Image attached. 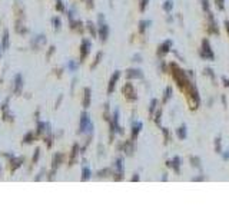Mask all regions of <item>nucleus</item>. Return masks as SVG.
<instances>
[{"instance_id": "obj_28", "label": "nucleus", "mask_w": 229, "mask_h": 215, "mask_svg": "<svg viewBox=\"0 0 229 215\" xmlns=\"http://www.w3.org/2000/svg\"><path fill=\"white\" fill-rule=\"evenodd\" d=\"M146 25H151V22H140V32H143L145 29H146Z\"/></svg>"}, {"instance_id": "obj_11", "label": "nucleus", "mask_w": 229, "mask_h": 215, "mask_svg": "<svg viewBox=\"0 0 229 215\" xmlns=\"http://www.w3.org/2000/svg\"><path fill=\"white\" fill-rule=\"evenodd\" d=\"M22 162H23V158H12V172H14V171L19 168L20 165H22Z\"/></svg>"}, {"instance_id": "obj_24", "label": "nucleus", "mask_w": 229, "mask_h": 215, "mask_svg": "<svg viewBox=\"0 0 229 215\" xmlns=\"http://www.w3.org/2000/svg\"><path fill=\"white\" fill-rule=\"evenodd\" d=\"M170 93H172V88H166V92H165V99H163V102H166L168 99L170 98Z\"/></svg>"}, {"instance_id": "obj_15", "label": "nucleus", "mask_w": 229, "mask_h": 215, "mask_svg": "<svg viewBox=\"0 0 229 215\" xmlns=\"http://www.w3.org/2000/svg\"><path fill=\"white\" fill-rule=\"evenodd\" d=\"M89 178H90V169L87 166H85L82 171V181H87Z\"/></svg>"}, {"instance_id": "obj_10", "label": "nucleus", "mask_w": 229, "mask_h": 215, "mask_svg": "<svg viewBox=\"0 0 229 215\" xmlns=\"http://www.w3.org/2000/svg\"><path fill=\"white\" fill-rule=\"evenodd\" d=\"M62 154H56V155H54V157H53V172H54V171L57 169V168H59V165H60V161H62Z\"/></svg>"}, {"instance_id": "obj_29", "label": "nucleus", "mask_w": 229, "mask_h": 215, "mask_svg": "<svg viewBox=\"0 0 229 215\" xmlns=\"http://www.w3.org/2000/svg\"><path fill=\"white\" fill-rule=\"evenodd\" d=\"M156 103H157L156 99H152V102H151V113L155 111V108H156Z\"/></svg>"}, {"instance_id": "obj_5", "label": "nucleus", "mask_w": 229, "mask_h": 215, "mask_svg": "<svg viewBox=\"0 0 229 215\" xmlns=\"http://www.w3.org/2000/svg\"><path fill=\"white\" fill-rule=\"evenodd\" d=\"M123 93L128 96L129 99H136V95H135V89H133V86L132 83H126L123 88Z\"/></svg>"}, {"instance_id": "obj_26", "label": "nucleus", "mask_w": 229, "mask_h": 215, "mask_svg": "<svg viewBox=\"0 0 229 215\" xmlns=\"http://www.w3.org/2000/svg\"><path fill=\"white\" fill-rule=\"evenodd\" d=\"M39 155H40V149H36L34 151V157H33V163H36L39 161Z\"/></svg>"}, {"instance_id": "obj_25", "label": "nucleus", "mask_w": 229, "mask_h": 215, "mask_svg": "<svg viewBox=\"0 0 229 215\" xmlns=\"http://www.w3.org/2000/svg\"><path fill=\"white\" fill-rule=\"evenodd\" d=\"M52 22L54 23V27H56V29H60V25H62V23H60V19H59V17H53Z\"/></svg>"}, {"instance_id": "obj_32", "label": "nucleus", "mask_w": 229, "mask_h": 215, "mask_svg": "<svg viewBox=\"0 0 229 215\" xmlns=\"http://www.w3.org/2000/svg\"><path fill=\"white\" fill-rule=\"evenodd\" d=\"M226 27H228V30H229V22H226Z\"/></svg>"}, {"instance_id": "obj_18", "label": "nucleus", "mask_w": 229, "mask_h": 215, "mask_svg": "<svg viewBox=\"0 0 229 215\" xmlns=\"http://www.w3.org/2000/svg\"><path fill=\"white\" fill-rule=\"evenodd\" d=\"M179 163H181V159H179V157H175V158H173V163L169 162V166H170V165H173L175 171H176V172H179Z\"/></svg>"}, {"instance_id": "obj_21", "label": "nucleus", "mask_w": 229, "mask_h": 215, "mask_svg": "<svg viewBox=\"0 0 229 215\" xmlns=\"http://www.w3.org/2000/svg\"><path fill=\"white\" fill-rule=\"evenodd\" d=\"M23 142H25V143L33 142V133H32V132H27L26 135H25V138H23Z\"/></svg>"}, {"instance_id": "obj_13", "label": "nucleus", "mask_w": 229, "mask_h": 215, "mask_svg": "<svg viewBox=\"0 0 229 215\" xmlns=\"http://www.w3.org/2000/svg\"><path fill=\"white\" fill-rule=\"evenodd\" d=\"M1 47H3V50H7V47H9V32H7V30H4V33H3Z\"/></svg>"}, {"instance_id": "obj_4", "label": "nucleus", "mask_w": 229, "mask_h": 215, "mask_svg": "<svg viewBox=\"0 0 229 215\" xmlns=\"http://www.w3.org/2000/svg\"><path fill=\"white\" fill-rule=\"evenodd\" d=\"M119 76H120V72L116 70L115 73H113V76L110 78V80H109V86H107V93H112L113 92V89H115V85H116V82H118Z\"/></svg>"}, {"instance_id": "obj_1", "label": "nucleus", "mask_w": 229, "mask_h": 215, "mask_svg": "<svg viewBox=\"0 0 229 215\" xmlns=\"http://www.w3.org/2000/svg\"><path fill=\"white\" fill-rule=\"evenodd\" d=\"M93 129V125L90 122V118L87 115V112H82V115H80V128H79V133H83L86 130H89L92 132Z\"/></svg>"}, {"instance_id": "obj_14", "label": "nucleus", "mask_w": 229, "mask_h": 215, "mask_svg": "<svg viewBox=\"0 0 229 215\" xmlns=\"http://www.w3.org/2000/svg\"><path fill=\"white\" fill-rule=\"evenodd\" d=\"M170 45H172V42H170V40H166L163 45L160 46V50H159V53H162V55H163V53H168V52H169Z\"/></svg>"}, {"instance_id": "obj_27", "label": "nucleus", "mask_w": 229, "mask_h": 215, "mask_svg": "<svg viewBox=\"0 0 229 215\" xmlns=\"http://www.w3.org/2000/svg\"><path fill=\"white\" fill-rule=\"evenodd\" d=\"M100 59H102V52L98 53V56H96V60H95V63H93V66H92L93 69H95V67H96V65H98L99 62H100Z\"/></svg>"}, {"instance_id": "obj_9", "label": "nucleus", "mask_w": 229, "mask_h": 215, "mask_svg": "<svg viewBox=\"0 0 229 215\" xmlns=\"http://www.w3.org/2000/svg\"><path fill=\"white\" fill-rule=\"evenodd\" d=\"M126 75H128V78L129 79H135V78H142V76H143V75H142V72L139 70V69H129V70H128V73H126Z\"/></svg>"}, {"instance_id": "obj_7", "label": "nucleus", "mask_w": 229, "mask_h": 215, "mask_svg": "<svg viewBox=\"0 0 229 215\" xmlns=\"http://www.w3.org/2000/svg\"><path fill=\"white\" fill-rule=\"evenodd\" d=\"M22 88H23V78H22V75H16L14 76V92L20 93Z\"/></svg>"}, {"instance_id": "obj_12", "label": "nucleus", "mask_w": 229, "mask_h": 215, "mask_svg": "<svg viewBox=\"0 0 229 215\" xmlns=\"http://www.w3.org/2000/svg\"><path fill=\"white\" fill-rule=\"evenodd\" d=\"M140 129H142V122H135L133 124V129H132V136L136 138L137 133L140 132Z\"/></svg>"}, {"instance_id": "obj_2", "label": "nucleus", "mask_w": 229, "mask_h": 215, "mask_svg": "<svg viewBox=\"0 0 229 215\" xmlns=\"http://www.w3.org/2000/svg\"><path fill=\"white\" fill-rule=\"evenodd\" d=\"M89 52H90V42L87 39H83L82 40V46H80V60H83L89 55Z\"/></svg>"}, {"instance_id": "obj_23", "label": "nucleus", "mask_w": 229, "mask_h": 215, "mask_svg": "<svg viewBox=\"0 0 229 215\" xmlns=\"http://www.w3.org/2000/svg\"><path fill=\"white\" fill-rule=\"evenodd\" d=\"M56 9H57L59 12H65V6H63V1H62V0H57V1H56Z\"/></svg>"}, {"instance_id": "obj_30", "label": "nucleus", "mask_w": 229, "mask_h": 215, "mask_svg": "<svg viewBox=\"0 0 229 215\" xmlns=\"http://www.w3.org/2000/svg\"><path fill=\"white\" fill-rule=\"evenodd\" d=\"M76 67H78V65H76L73 60H70V62H69V69H70V70H76Z\"/></svg>"}, {"instance_id": "obj_17", "label": "nucleus", "mask_w": 229, "mask_h": 215, "mask_svg": "<svg viewBox=\"0 0 229 215\" xmlns=\"http://www.w3.org/2000/svg\"><path fill=\"white\" fill-rule=\"evenodd\" d=\"M203 47H205V52L208 53V55H206V58L213 59V53H212V52H210V50H209V45H208V42H206V40L203 42Z\"/></svg>"}, {"instance_id": "obj_19", "label": "nucleus", "mask_w": 229, "mask_h": 215, "mask_svg": "<svg viewBox=\"0 0 229 215\" xmlns=\"http://www.w3.org/2000/svg\"><path fill=\"white\" fill-rule=\"evenodd\" d=\"M172 7H173V1H172V0H166V1H165V4H163L165 12H170V10H172Z\"/></svg>"}, {"instance_id": "obj_16", "label": "nucleus", "mask_w": 229, "mask_h": 215, "mask_svg": "<svg viewBox=\"0 0 229 215\" xmlns=\"http://www.w3.org/2000/svg\"><path fill=\"white\" fill-rule=\"evenodd\" d=\"M78 154H79V146H78V145H75V146H73V149H72V157H70V165H73V162H75V158L78 157Z\"/></svg>"}, {"instance_id": "obj_22", "label": "nucleus", "mask_w": 229, "mask_h": 215, "mask_svg": "<svg viewBox=\"0 0 229 215\" xmlns=\"http://www.w3.org/2000/svg\"><path fill=\"white\" fill-rule=\"evenodd\" d=\"M87 29H89V32L92 33V36H96V30H95V25L92 23V22H87Z\"/></svg>"}, {"instance_id": "obj_20", "label": "nucleus", "mask_w": 229, "mask_h": 215, "mask_svg": "<svg viewBox=\"0 0 229 215\" xmlns=\"http://www.w3.org/2000/svg\"><path fill=\"white\" fill-rule=\"evenodd\" d=\"M178 136L183 139V138H186V128L185 126H181L179 129H178Z\"/></svg>"}, {"instance_id": "obj_31", "label": "nucleus", "mask_w": 229, "mask_h": 215, "mask_svg": "<svg viewBox=\"0 0 229 215\" xmlns=\"http://www.w3.org/2000/svg\"><path fill=\"white\" fill-rule=\"evenodd\" d=\"M148 1H149V0H142V3H140V10H142V12L146 9V6H148Z\"/></svg>"}, {"instance_id": "obj_6", "label": "nucleus", "mask_w": 229, "mask_h": 215, "mask_svg": "<svg viewBox=\"0 0 229 215\" xmlns=\"http://www.w3.org/2000/svg\"><path fill=\"white\" fill-rule=\"evenodd\" d=\"M115 166H116V179H120V178H123V159L122 158H119L116 163H115Z\"/></svg>"}, {"instance_id": "obj_3", "label": "nucleus", "mask_w": 229, "mask_h": 215, "mask_svg": "<svg viewBox=\"0 0 229 215\" xmlns=\"http://www.w3.org/2000/svg\"><path fill=\"white\" fill-rule=\"evenodd\" d=\"M99 37L102 42H105L107 39V36H109V26L106 25V23H99Z\"/></svg>"}, {"instance_id": "obj_8", "label": "nucleus", "mask_w": 229, "mask_h": 215, "mask_svg": "<svg viewBox=\"0 0 229 215\" xmlns=\"http://www.w3.org/2000/svg\"><path fill=\"white\" fill-rule=\"evenodd\" d=\"M90 98H92L90 88H86L85 89V99H83V108H89V106H90Z\"/></svg>"}]
</instances>
